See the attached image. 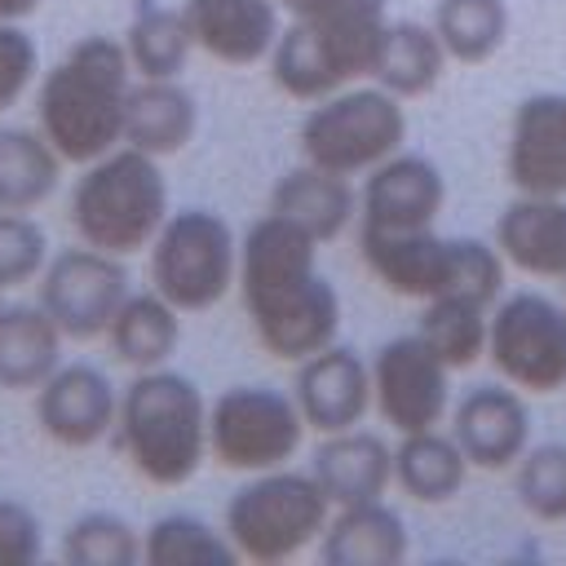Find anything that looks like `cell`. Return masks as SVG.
<instances>
[{
    "label": "cell",
    "mask_w": 566,
    "mask_h": 566,
    "mask_svg": "<svg viewBox=\"0 0 566 566\" xmlns=\"http://www.w3.org/2000/svg\"><path fill=\"white\" fill-rule=\"evenodd\" d=\"M234 283H239L256 340L274 358L301 363L336 340L340 301H336V287L318 270V243L301 226L274 212L252 221L239 243Z\"/></svg>",
    "instance_id": "obj_1"
},
{
    "label": "cell",
    "mask_w": 566,
    "mask_h": 566,
    "mask_svg": "<svg viewBox=\"0 0 566 566\" xmlns=\"http://www.w3.org/2000/svg\"><path fill=\"white\" fill-rule=\"evenodd\" d=\"M133 88V62L124 40L84 35L40 80L35 115L40 133L66 164H93L124 142V106Z\"/></svg>",
    "instance_id": "obj_2"
},
{
    "label": "cell",
    "mask_w": 566,
    "mask_h": 566,
    "mask_svg": "<svg viewBox=\"0 0 566 566\" xmlns=\"http://www.w3.org/2000/svg\"><path fill=\"white\" fill-rule=\"evenodd\" d=\"M115 433L137 478L181 486L208 455V402L190 376L146 367L119 398Z\"/></svg>",
    "instance_id": "obj_3"
},
{
    "label": "cell",
    "mask_w": 566,
    "mask_h": 566,
    "mask_svg": "<svg viewBox=\"0 0 566 566\" xmlns=\"http://www.w3.org/2000/svg\"><path fill=\"white\" fill-rule=\"evenodd\" d=\"M358 248L367 270L389 292L411 301L464 296V301L491 305L504 287L500 248L469 234H438L433 226H420V230L358 226Z\"/></svg>",
    "instance_id": "obj_4"
},
{
    "label": "cell",
    "mask_w": 566,
    "mask_h": 566,
    "mask_svg": "<svg viewBox=\"0 0 566 566\" xmlns=\"http://www.w3.org/2000/svg\"><path fill=\"white\" fill-rule=\"evenodd\" d=\"M168 221V181L159 159L137 146H115L102 159L84 164V177L71 195V226L80 243L133 256L155 243L159 226Z\"/></svg>",
    "instance_id": "obj_5"
},
{
    "label": "cell",
    "mask_w": 566,
    "mask_h": 566,
    "mask_svg": "<svg viewBox=\"0 0 566 566\" xmlns=\"http://www.w3.org/2000/svg\"><path fill=\"white\" fill-rule=\"evenodd\" d=\"M327 522L332 500L314 473H292L287 464L256 473L226 504V539L248 562H287L323 539Z\"/></svg>",
    "instance_id": "obj_6"
},
{
    "label": "cell",
    "mask_w": 566,
    "mask_h": 566,
    "mask_svg": "<svg viewBox=\"0 0 566 566\" xmlns=\"http://www.w3.org/2000/svg\"><path fill=\"white\" fill-rule=\"evenodd\" d=\"M407 142L402 97L389 88H340L301 119V155L305 164L332 168L340 177L371 172L380 159L398 155Z\"/></svg>",
    "instance_id": "obj_7"
},
{
    "label": "cell",
    "mask_w": 566,
    "mask_h": 566,
    "mask_svg": "<svg viewBox=\"0 0 566 566\" xmlns=\"http://www.w3.org/2000/svg\"><path fill=\"white\" fill-rule=\"evenodd\" d=\"M239 279V243L226 217L208 208L168 212L150 243V283L181 314L217 305Z\"/></svg>",
    "instance_id": "obj_8"
},
{
    "label": "cell",
    "mask_w": 566,
    "mask_h": 566,
    "mask_svg": "<svg viewBox=\"0 0 566 566\" xmlns=\"http://www.w3.org/2000/svg\"><path fill=\"white\" fill-rule=\"evenodd\" d=\"M305 433V416L296 398L270 385H234L208 407V451L221 469L265 473L283 469Z\"/></svg>",
    "instance_id": "obj_9"
},
{
    "label": "cell",
    "mask_w": 566,
    "mask_h": 566,
    "mask_svg": "<svg viewBox=\"0 0 566 566\" xmlns=\"http://www.w3.org/2000/svg\"><path fill=\"white\" fill-rule=\"evenodd\" d=\"M486 358L522 394L566 389V305L539 292L504 296L486 323Z\"/></svg>",
    "instance_id": "obj_10"
},
{
    "label": "cell",
    "mask_w": 566,
    "mask_h": 566,
    "mask_svg": "<svg viewBox=\"0 0 566 566\" xmlns=\"http://www.w3.org/2000/svg\"><path fill=\"white\" fill-rule=\"evenodd\" d=\"M128 301V270L119 256L97 252L88 243L57 252L40 274V305L62 327L66 340L106 336L111 318Z\"/></svg>",
    "instance_id": "obj_11"
},
{
    "label": "cell",
    "mask_w": 566,
    "mask_h": 566,
    "mask_svg": "<svg viewBox=\"0 0 566 566\" xmlns=\"http://www.w3.org/2000/svg\"><path fill=\"white\" fill-rule=\"evenodd\" d=\"M451 367L411 332L394 336L371 358V402L394 433L438 429L451 402Z\"/></svg>",
    "instance_id": "obj_12"
},
{
    "label": "cell",
    "mask_w": 566,
    "mask_h": 566,
    "mask_svg": "<svg viewBox=\"0 0 566 566\" xmlns=\"http://www.w3.org/2000/svg\"><path fill=\"white\" fill-rule=\"evenodd\" d=\"M447 203V181L433 159L424 155H389L380 159L358 195V226H380V230H420L433 226Z\"/></svg>",
    "instance_id": "obj_13"
},
{
    "label": "cell",
    "mask_w": 566,
    "mask_h": 566,
    "mask_svg": "<svg viewBox=\"0 0 566 566\" xmlns=\"http://www.w3.org/2000/svg\"><path fill=\"white\" fill-rule=\"evenodd\" d=\"M115 411H119V398L111 380L88 363H66L35 389L40 429L57 447H71V451L102 442L115 429Z\"/></svg>",
    "instance_id": "obj_14"
},
{
    "label": "cell",
    "mask_w": 566,
    "mask_h": 566,
    "mask_svg": "<svg viewBox=\"0 0 566 566\" xmlns=\"http://www.w3.org/2000/svg\"><path fill=\"white\" fill-rule=\"evenodd\" d=\"M451 438L473 469H513L531 447V411L522 389L509 380L469 389L451 416Z\"/></svg>",
    "instance_id": "obj_15"
},
{
    "label": "cell",
    "mask_w": 566,
    "mask_h": 566,
    "mask_svg": "<svg viewBox=\"0 0 566 566\" xmlns=\"http://www.w3.org/2000/svg\"><path fill=\"white\" fill-rule=\"evenodd\" d=\"M504 172L522 195H566V93H531L517 102Z\"/></svg>",
    "instance_id": "obj_16"
},
{
    "label": "cell",
    "mask_w": 566,
    "mask_h": 566,
    "mask_svg": "<svg viewBox=\"0 0 566 566\" xmlns=\"http://www.w3.org/2000/svg\"><path fill=\"white\" fill-rule=\"evenodd\" d=\"M296 407H301L305 424L318 433L354 429L371 407V367L345 345H327V349L301 358Z\"/></svg>",
    "instance_id": "obj_17"
},
{
    "label": "cell",
    "mask_w": 566,
    "mask_h": 566,
    "mask_svg": "<svg viewBox=\"0 0 566 566\" xmlns=\"http://www.w3.org/2000/svg\"><path fill=\"white\" fill-rule=\"evenodd\" d=\"M195 49L226 66H252L270 57L279 40V0H186L181 4Z\"/></svg>",
    "instance_id": "obj_18"
},
{
    "label": "cell",
    "mask_w": 566,
    "mask_h": 566,
    "mask_svg": "<svg viewBox=\"0 0 566 566\" xmlns=\"http://www.w3.org/2000/svg\"><path fill=\"white\" fill-rule=\"evenodd\" d=\"M310 473L332 500V509L367 504V500H380L385 486L394 482V451L380 433H367L354 424L340 433H323L310 460Z\"/></svg>",
    "instance_id": "obj_19"
},
{
    "label": "cell",
    "mask_w": 566,
    "mask_h": 566,
    "mask_svg": "<svg viewBox=\"0 0 566 566\" xmlns=\"http://www.w3.org/2000/svg\"><path fill=\"white\" fill-rule=\"evenodd\" d=\"M495 248L509 265L539 279H566V195H522L495 221Z\"/></svg>",
    "instance_id": "obj_20"
},
{
    "label": "cell",
    "mask_w": 566,
    "mask_h": 566,
    "mask_svg": "<svg viewBox=\"0 0 566 566\" xmlns=\"http://www.w3.org/2000/svg\"><path fill=\"white\" fill-rule=\"evenodd\" d=\"M270 212L301 226L314 243H332L354 221L358 195H354L349 177H340L332 168H318V164H301V168H292L274 181Z\"/></svg>",
    "instance_id": "obj_21"
},
{
    "label": "cell",
    "mask_w": 566,
    "mask_h": 566,
    "mask_svg": "<svg viewBox=\"0 0 566 566\" xmlns=\"http://www.w3.org/2000/svg\"><path fill=\"white\" fill-rule=\"evenodd\" d=\"M199 133V102L177 80H137L124 106V146H137L155 159L177 155Z\"/></svg>",
    "instance_id": "obj_22"
},
{
    "label": "cell",
    "mask_w": 566,
    "mask_h": 566,
    "mask_svg": "<svg viewBox=\"0 0 566 566\" xmlns=\"http://www.w3.org/2000/svg\"><path fill=\"white\" fill-rule=\"evenodd\" d=\"M318 557L327 566H398L407 557V526L385 500L345 504L332 513Z\"/></svg>",
    "instance_id": "obj_23"
},
{
    "label": "cell",
    "mask_w": 566,
    "mask_h": 566,
    "mask_svg": "<svg viewBox=\"0 0 566 566\" xmlns=\"http://www.w3.org/2000/svg\"><path fill=\"white\" fill-rule=\"evenodd\" d=\"M296 22L314 27L349 66L354 80L371 75L380 35H385V0H279Z\"/></svg>",
    "instance_id": "obj_24"
},
{
    "label": "cell",
    "mask_w": 566,
    "mask_h": 566,
    "mask_svg": "<svg viewBox=\"0 0 566 566\" xmlns=\"http://www.w3.org/2000/svg\"><path fill=\"white\" fill-rule=\"evenodd\" d=\"M62 340L44 305H0V389H40L62 367Z\"/></svg>",
    "instance_id": "obj_25"
},
{
    "label": "cell",
    "mask_w": 566,
    "mask_h": 566,
    "mask_svg": "<svg viewBox=\"0 0 566 566\" xmlns=\"http://www.w3.org/2000/svg\"><path fill=\"white\" fill-rule=\"evenodd\" d=\"M270 75L296 102H323V97H332V93L354 84V75L340 62V53L314 27H305L296 18H292V27L279 31V40L270 49Z\"/></svg>",
    "instance_id": "obj_26"
},
{
    "label": "cell",
    "mask_w": 566,
    "mask_h": 566,
    "mask_svg": "<svg viewBox=\"0 0 566 566\" xmlns=\"http://www.w3.org/2000/svg\"><path fill=\"white\" fill-rule=\"evenodd\" d=\"M447 49L438 40L433 27L424 22H385L371 75L380 88H389L394 97H420L429 88H438L442 71H447Z\"/></svg>",
    "instance_id": "obj_27"
},
{
    "label": "cell",
    "mask_w": 566,
    "mask_h": 566,
    "mask_svg": "<svg viewBox=\"0 0 566 566\" xmlns=\"http://www.w3.org/2000/svg\"><path fill=\"white\" fill-rule=\"evenodd\" d=\"M469 478V460L451 433L420 429V433H398L394 447V482L416 500V504H447Z\"/></svg>",
    "instance_id": "obj_28"
},
{
    "label": "cell",
    "mask_w": 566,
    "mask_h": 566,
    "mask_svg": "<svg viewBox=\"0 0 566 566\" xmlns=\"http://www.w3.org/2000/svg\"><path fill=\"white\" fill-rule=\"evenodd\" d=\"M177 314H181V310L168 305L155 287L142 292V296L128 292V301L119 305V314H115L111 327H106V340H111L115 358L128 363V367H137V371L164 367L168 354H172L177 340H181V318H177Z\"/></svg>",
    "instance_id": "obj_29"
},
{
    "label": "cell",
    "mask_w": 566,
    "mask_h": 566,
    "mask_svg": "<svg viewBox=\"0 0 566 566\" xmlns=\"http://www.w3.org/2000/svg\"><path fill=\"white\" fill-rule=\"evenodd\" d=\"M62 155L35 128H0V212H31L57 190Z\"/></svg>",
    "instance_id": "obj_30"
},
{
    "label": "cell",
    "mask_w": 566,
    "mask_h": 566,
    "mask_svg": "<svg viewBox=\"0 0 566 566\" xmlns=\"http://www.w3.org/2000/svg\"><path fill=\"white\" fill-rule=\"evenodd\" d=\"M195 49L190 22L181 9H164V4H137L128 31H124V53L133 62V75L142 80H177V71L186 66Z\"/></svg>",
    "instance_id": "obj_31"
},
{
    "label": "cell",
    "mask_w": 566,
    "mask_h": 566,
    "mask_svg": "<svg viewBox=\"0 0 566 566\" xmlns=\"http://www.w3.org/2000/svg\"><path fill=\"white\" fill-rule=\"evenodd\" d=\"M451 62L478 66L504 49L509 35V4L504 0H438L429 22Z\"/></svg>",
    "instance_id": "obj_32"
},
{
    "label": "cell",
    "mask_w": 566,
    "mask_h": 566,
    "mask_svg": "<svg viewBox=\"0 0 566 566\" xmlns=\"http://www.w3.org/2000/svg\"><path fill=\"white\" fill-rule=\"evenodd\" d=\"M486 323H491L486 305L464 301V296H433V301H424V314L416 323V336L451 371H464L478 358H486Z\"/></svg>",
    "instance_id": "obj_33"
},
{
    "label": "cell",
    "mask_w": 566,
    "mask_h": 566,
    "mask_svg": "<svg viewBox=\"0 0 566 566\" xmlns=\"http://www.w3.org/2000/svg\"><path fill=\"white\" fill-rule=\"evenodd\" d=\"M142 562L146 566H234L239 553L226 539V531H212L203 517L164 513L142 535Z\"/></svg>",
    "instance_id": "obj_34"
},
{
    "label": "cell",
    "mask_w": 566,
    "mask_h": 566,
    "mask_svg": "<svg viewBox=\"0 0 566 566\" xmlns=\"http://www.w3.org/2000/svg\"><path fill=\"white\" fill-rule=\"evenodd\" d=\"M62 557L75 566H133L142 562V535L119 513H84L62 535Z\"/></svg>",
    "instance_id": "obj_35"
},
{
    "label": "cell",
    "mask_w": 566,
    "mask_h": 566,
    "mask_svg": "<svg viewBox=\"0 0 566 566\" xmlns=\"http://www.w3.org/2000/svg\"><path fill=\"white\" fill-rule=\"evenodd\" d=\"M517 500L539 522H566V442L526 447L517 460Z\"/></svg>",
    "instance_id": "obj_36"
},
{
    "label": "cell",
    "mask_w": 566,
    "mask_h": 566,
    "mask_svg": "<svg viewBox=\"0 0 566 566\" xmlns=\"http://www.w3.org/2000/svg\"><path fill=\"white\" fill-rule=\"evenodd\" d=\"M49 239L27 212H0V292L44 274Z\"/></svg>",
    "instance_id": "obj_37"
},
{
    "label": "cell",
    "mask_w": 566,
    "mask_h": 566,
    "mask_svg": "<svg viewBox=\"0 0 566 566\" xmlns=\"http://www.w3.org/2000/svg\"><path fill=\"white\" fill-rule=\"evenodd\" d=\"M40 66L35 40L22 31V22H0V115L22 102Z\"/></svg>",
    "instance_id": "obj_38"
},
{
    "label": "cell",
    "mask_w": 566,
    "mask_h": 566,
    "mask_svg": "<svg viewBox=\"0 0 566 566\" xmlns=\"http://www.w3.org/2000/svg\"><path fill=\"white\" fill-rule=\"evenodd\" d=\"M40 517L18 504V500H0V566H27L40 557Z\"/></svg>",
    "instance_id": "obj_39"
},
{
    "label": "cell",
    "mask_w": 566,
    "mask_h": 566,
    "mask_svg": "<svg viewBox=\"0 0 566 566\" xmlns=\"http://www.w3.org/2000/svg\"><path fill=\"white\" fill-rule=\"evenodd\" d=\"M44 0H0V22H22L40 9Z\"/></svg>",
    "instance_id": "obj_40"
},
{
    "label": "cell",
    "mask_w": 566,
    "mask_h": 566,
    "mask_svg": "<svg viewBox=\"0 0 566 566\" xmlns=\"http://www.w3.org/2000/svg\"><path fill=\"white\" fill-rule=\"evenodd\" d=\"M562 283H566V279H562Z\"/></svg>",
    "instance_id": "obj_41"
}]
</instances>
